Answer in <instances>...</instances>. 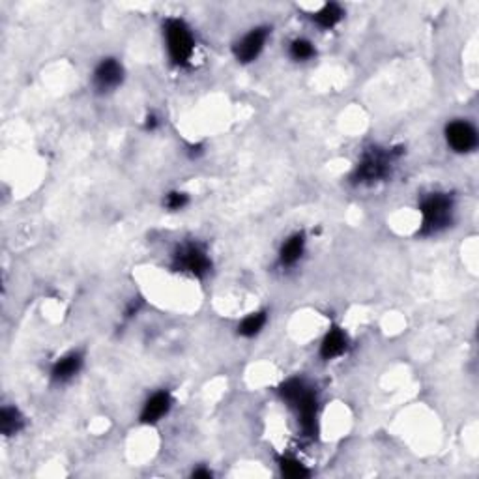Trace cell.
I'll return each instance as SVG.
<instances>
[{"label": "cell", "mask_w": 479, "mask_h": 479, "mask_svg": "<svg viewBox=\"0 0 479 479\" xmlns=\"http://www.w3.org/2000/svg\"><path fill=\"white\" fill-rule=\"evenodd\" d=\"M451 212H453V201L449 195L433 193V195L427 197L422 202V234L429 236V234L440 233L442 228L448 227L449 221H451Z\"/></svg>", "instance_id": "1"}, {"label": "cell", "mask_w": 479, "mask_h": 479, "mask_svg": "<svg viewBox=\"0 0 479 479\" xmlns=\"http://www.w3.org/2000/svg\"><path fill=\"white\" fill-rule=\"evenodd\" d=\"M165 36H167L170 58L180 66L190 62L193 51H195V42H193L188 25L180 19H169L165 25Z\"/></svg>", "instance_id": "2"}, {"label": "cell", "mask_w": 479, "mask_h": 479, "mask_svg": "<svg viewBox=\"0 0 479 479\" xmlns=\"http://www.w3.org/2000/svg\"><path fill=\"white\" fill-rule=\"evenodd\" d=\"M174 268L202 278L210 271V259L201 247L190 244V246L180 247V251L174 255Z\"/></svg>", "instance_id": "3"}, {"label": "cell", "mask_w": 479, "mask_h": 479, "mask_svg": "<svg viewBox=\"0 0 479 479\" xmlns=\"http://www.w3.org/2000/svg\"><path fill=\"white\" fill-rule=\"evenodd\" d=\"M390 156L380 150H372L363 156L361 163L356 170V180L358 182H374L388 174L390 170Z\"/></svg>", "instance_id": "4"}, {"label": "cell", "mask_w": 479, "mask_h": 479, "mask_svg": "<svg viewBox=\"0 0 479 479\" xmlns=\"http://www.w3.org/2000/svg\"><path fill=\"white\" fill-rule=\"evenodd\" d=\"M446 139L455 152H470L478 145V133L464 120H455L446 127Z\"/></svg>", "instance_id": "5"}, {"label": "cell", "mask_w": 479, "mask_h": 479, "mask_svg": "<svg viewBox=\"0 0 479 479\" xmlns=\"http://www.w3.org/2000/svg\"><path fill=\"white\" fill-rule=\"evenodd\" d=\"M266 39H268V28L260 26V28H253L249 34L240 39L236 47H234V55L240 62H253L259 57L260 51L264 49Z\"/></svg>", "instance_id": "6"}, {"label": "cell", "mask_w": 479, "mask_h": 479, "mask_svg": "<svg viewBox=\"0 0 479 479\" xmlns=\"http://www.w3.org/2000/svg\"><path fill=\"white\" fill-rule=\"evenodd\" d=\"M122 77H124V70L114 58H105L101 60V64L96 68L94 71V84L103 92L107 90H113L122 82Z\"/></svg>", "instance_id": "7"}, {"label": "cell", "mask_w": 479, "mask_h": 479, "mask_svg": "<svg viewBox=\"0 0 479 479\" xmlns=\"http://www.w3.org/2000/svg\"><path fill=\"white\" fill-rule=\"evenodd\" d=\"M170 408V395L165 391H159L156 395H152L146 401L145 408L141 412V422L143 423H156L169 412Z\"/></svg>", "instance_id": "8"}, {"label": "cell", "mask_w": 479, "mask_h": 479, "mask_svg": "<svg viewBox=\"0 0 479 479\" xmlns=\"http://www.w3.org/2000/svg\"><path fill=\"white\" fill-rule=\"evenodd\" d=\"M81 356H79V354H70V356H64L62 359H58L57 363L53 365L51 374H53V379L57 380V382H66V380L75 377L77 372H79V369H81Z\"/></svg>", "instance_id": "9"}, {"label": "cell", "mask_w": 479, "mask_h": 479, "mask_svg": "<svg viewBox=\"0 0 479 479\" xmlns=\"http://www.w3.org/2000/svg\"><path fill=\"white\" fill-rule=\"evenodd\" d=\"M345 348H347V335L339 328H334L322 341L320 354L324 359H332L345 352Z\"/></svg>", "instance_id": "10"}, {"label": "cell", "mask_w": 479, "mask_h": 479, "mask_svg": "<svg viewBox=\"0 0 479 479\" xmlns=\"http://www.w3.org/2000/svg\"><path fill=\"white\" fill-rule=\"evenodd\" d=\"M303 247H305V240H303L302 234H294L292 238L287 240L284 246L281 247V264H296L303 255Z\"/></svg>", "instance_id": "11"}, {"label": "cell", "mask_w": 479, "mask_h": 479, "mask_svg": "<svg viewBox=\"0 0 479 479\" xmlns=\"http://www.w3.org/2000/svg\"><path fill=\"white\" fill-rule=\"evenodd\" d=\"M23 427V417L19 416V412L15 408H4L0 412V429L6 436H12L15 433H19Z\"/></svg>", "instance_id": "12"}, {"label": "cell", "mask_w": 479, "mask_h": 479, "mask_svg": "<svg viewBox=\"0 0 479 479\" xmlns=\"http://www.w3.org/2000/svg\"><path fill=\"white\" fill-rule=\"evenodd\" d=\"M341 17H343V12H341V8L337 4H326L320 12L316 13L315 21L322 28H332V26L339 23Z\"/></svg>", "instance_id": "13"}, {"label": "cell", "mask_w": 479, "mask_h": 479, "mask_svg": "<svg viewBox=\"0 0 479 479\" xmlns=\"http://www.w3.org/2000/svg\"><path fill=\"white\" fill-rule=\"evenodd\" d=\"M266 324V315L264 313H253V315H249L247 318H244V322L240 324V335H244V337H253V335H257L262 329V326Z\"/></svg>", "instance_id": "14"}, {"label": "cell", "mask_w": 479, "mask_h": 479, "mask_svg": "<svg viewBox=\"0 0 479 479\" xmlns=\"http://www.w3.org/2000/svg\"><path fill=\"white\" fill-rule=\"evenodd\" d=\"M290 55L294 60H307L315 55V47L307 39H296L290 45Z\"/></svg>", "instance_id": "15"}, {"label": "cell", "mask_w": 479, "mask_h": 479, "mask_svg": "<svg viewBox=\"0 0 479 479\" xmlns=\"http://www.w3.org/2000/svg\"><path fill=\"white\" fill-rule=\"evenodd\" d=\"M281 472L287 476V478H305V476H309V472L305 470V467H303L302 462H298V460L294 459H281Z\"/></svg>", "instance_id": "16"}, {"label": "cell", "mask_w": 479, "mask_h": 479, "mask_svg": "<svg viewBox=\"0 0 479 479\" xmlns=\"http://www.w3.org/2000/svg\"><path fill=\"white\" fill-rule=\"evenodd\" d=\"M188 204V195L186 193H178V191H174V193H169L167 195V201H165V206L169 210H182L183 206Z\"/></svg>", "instance_id": "17"}, {"label": "cell", "mask_w": 479, "mask_h": 479, "mask_svg": "<svg viewBox=\"0 0 479 479\" xmlns=\"http://www.w3.org/2000/svg\"><path fill=\"white\" fill-rule=\"evenodd\" d=\"M212 473L208 472V470H197V472H193V478H210Z\"/></svg>", "instance_id": "18"}, {"label": "cell", "mask_w": 479, "mask_h": 479, "mask_svg": "<svg viewBox=\"0 0 479 479\" xmlns=\"http://www.w3.org/2000/svg\"><path fill=\"white\" fill-rule=\"evenodd\" d=\"M146 127H148V129H154V127H156V118H154V116H148Z\"/></svg>", "instance_id": "19"}]
</instances>
